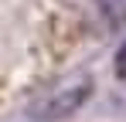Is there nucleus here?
Returning a JSON list of instances; mask_svg holds the SVG:
<instances>
[{
	"mask_svg": "<svg viewBox=\"0 0 126 122\" xmlns=\"http://www.w3.org/2000/svg\"><path fill=\"white\" fill-rule=\"evenodd\" d=\"M99 3H102L106 10H112V7H116V3H123V0H99Z\"/></svg>",
	"mask_w": 126,
	"mask_h": 122,
	"instance_id": "obj_3",
	"label": "nucleus"
},
{
	"mask_svg": "<svg viewBox=\"0 0 126 122\" xmlns=\"http://www.w3.org/2000/svg\"><path fill=\"white\" fill-rule=\"evenodd\" d=\"M116 75H119V78H126V44L119 48V54H116Z\"/></svg>",
	"mask_w": 126,
	"mask_h": 122,
	"instance_id": "obj_2",
	"label": "nucleus"
},
{
	"mask_svg": "<svg viewBox=\"0 0 126 122\" xmlns=\"http://www.w3.org/2000/svg\"><path fill=\"white\" fill-rule=\"evenodd\" d=\"M89 92H92V88H89V81H79V85L65 88V92H58V95H51V98L38 109V119L51 122V119H62V115H72V112L89 98Z\"/></svg>",
	"mask_w": 126,
	"mask_h": 122,
	"instance_id": "obj_1",
	"label": "nucleus"
}]
</instances>
